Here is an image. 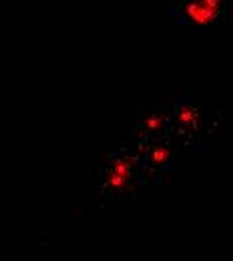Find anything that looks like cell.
Masks as SVG:
<instances>
[{
	"mask_svg": "<svg viewBox=\"0 0 233 261\" xmlns=\"http://www.w3.org/2000/svg\"><path fill=\"white\" fill-rule=\"evenodd\" d=\"M111 173L113 175H119V177H123L125 181L131 177V161L129 159H117L113 167H111Z\"/></svg>",
	"mask_w": 233,
	"mask_h": 261,
	"instance_id": "obj_2",
	"label": "cell"
},
{
	"mask_svg": "<svg viewBox=\"0 0 233 261\" xmlns=\"http://www.w3.org/2000/svg\"><path fill=\"white\" fill-rule=\"evenodd\" d=\"M167 157H169V149L167 147H153V151H151V163L153 165L165 163Z\"/></svg>",
	"mask_w": 233,
	"mask_h": 261,
	"instance_id": "obj_3",
	"label": "cell"
},
{
	"mask_svg": "<svg viewBox=\"0 0 233 261\" xmlns=\"http://www.w3.org/2000/svg\"><path fill=\"white\" fill-rule=\"evenodd\" d=\"M197 2L203 4L205 8L213 10V12H219V8H221V4H223V0H197Z\"/></svg>",
	"mask_w": 233,
	"mask_h": 261,
	"instance_id": "obj_6",
	"label": "cell"
},
{
	"mask_svg": "<svg viewBox=\"0 0 233 261\" xmlns=\"http://www.w3.org/2000/svg\"><path fill=\"white\" fill-rule=\"evenodd\" d=\"M161 125H163L161 117H159V115H151V117L147 119V123H145V129L147 130H159L161 129Z\"/></svg>",
	"mask_w": 233,
	"mask_h": 261,
	"instance_id": "obj_5",
	"label": "cell"
},
{
	"mask_svg": "<svg viewBox=\"0 0 233 261\" xmlns=\"http://www.w3.org/2000/svg\"><path fill=\"white\" fill-rule=\"evenodd\" d=\"M185 16H187L189 20H193V22L207 24V22H211V20L217 16V12H213V10L205 8L203 4H199V2L195 0V2H191V4H187V6H185Z\"/></svg>",
	"mask_w": 233,
	"mask_h": 261,
	"instance_id": "obj_1",
	"label": "cell"
},
{
	"mask_svg": "<svg viewBox=\"0 0 233 261\" xmlns=\"http://www.w3.org/2000/svg\"><path fill=\"white\" fill-rule=\"evenodd\" d=\"M195 117H197V113L193 109H189V107H181L179 109V119H181L183 125H191Z\"/></svg>",
	"mask_w": 233,
	"mask_h": 261,
	"instance_id": "obj_4",
	"label": "cell"
}]
</instances>
